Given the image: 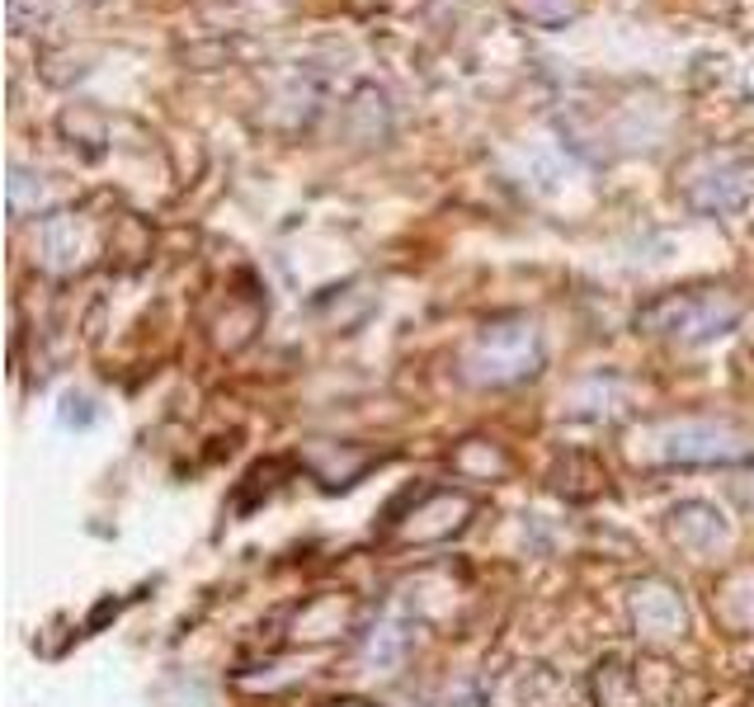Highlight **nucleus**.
I'll use <instances>...</instances> for the list:
<instances>
[{
	"instance_id": "nucleus-9",
	"label": "nucleus",
	"mask_w": 754,
	"mask_h": 707,
	"mask_svg": "<svg viewBox=\"0 0 754 707\" xmlns=\"http://www.w3.org/2000/svg\"><path fill=\"white\" fill-rule=\"evenodd\" d=\"M43 260L57 264V270H71V264L85 260V231L76 227V217H57V223L43 227Z\"/></svg>"
},
{
	"instance_id": "nucleus-2",
	"label": "nucleus",
	"mask_w": 754,
	"mask_h": 707,
	"mask_svg": "<svg viewBox=\"0 0 754 707\" xmlns=\"http://www.w3.org/2000/svg\"><path fill=\"white\" fill-rule=\"evenodd\" d=\"M741 297L717 293V288H694V293H670L655 297L651 307L637 311V326L651 330L660 340H679V344H702L717 340L741 321Z\"/></svg>"
},
{
	"instance_id": "nucleus-8",
	"label": "nucleus",
	"mask_w": 754,
	"mask_h": 707,
	"mask_svg": "<svg viewBox=\"0 0 754 707\" xmlns=\"http://www.w3.org/2000/svg\"><path fill=\"white\" fill-rule=\"evenodd\" d=\"M405 651H411V632H405L401 618H382L364 641V660L373 670H397Z\"/></svg>"
},
{
	"instance_id": "nucleus-12",
	"label": "nucleus",
	"mask_w": 754,
	"mask_h": 707,
	"mask_svg": "<svg viewBox=\"0 0 754 707\" xmlns=\"http://www.w3.org/2000/svg\"><path fill=\"white\" fill-rule=\"evenodd\" d=\"M61 406H67V411H61V420H67V424H90V420H94V411H90L85 397H67Z\"/></svg>"
},
{
	"instance_id": "nucleus-6",
	"label": "nucleus",
	"mask_w": 754,
	"mask_h": 707,
	"mask_svg": "<svg viewBox=\"0 0 754 707\" xmlns=\"http://www.w3.org/2000/svg\"><path fill=\"white\" fill-rule=\"evenodd\" d=\"M670 538L679 547H688V552H717V547L731 538V528H727V514L717 505L688 500V505H679L670 514Z\"/></svg>"
},
{
	"instance_id": "nucleus-13",
	"label": "nucleus",
	"mask_w": 754,
	"mask_h": 707,
	"mask_svg": "<svg viewBox=\"0 0 754 707\" xmlns=\"http://www.w3.org/2000/svg\"><path fill=\"white\" fill-rule=\"evenodd\" d=\"M335 707H364V703H335Z\"/></svg>"
},
{
	"instance_id": "nucleus-1",
	"label": "nucleus",
	"mask_w": 754,
	"mask_h": 707,
	"mask_svg": "<svg viewBox=\"0 0 754 707\" xmlns=\"http://www.w3.org/2000/svg\"><path fill=\"white\" fill-rule=\"evenodd\" d=\"M632 458L660 467H735L754 458V434L731 420H660L632 438Z\"/></svg>"
},
{
	"instance_id": "nucleus-5",
	"label": "nucleus",
	"mask_w": 754,
	"mask_h": 707,
	"mask_svg": "<svg viewBox=\"0 0 754 707\" xmlns=\"http://www.w3.org/2000/svg\"><path fill=\"white\" fill-rule=\"evenodd\" d=\"M471 514V500L462 491H430L415 500V510L397 524V538L401 543H444L453 538Z\"/></svg>"
},
{
	"instance_id": "nucleus-10",
	"label": "nucleus",
	"mask_w": 754,
	"mask_h": 707,
	"mask_svg": "<svg viewBox=\"0 0 754 707\" xmlns=\"http://www.w3.org/2000/svg\"><path fill=\"white\" fill-rule=\"evenodd\" d=\"M453 467L462 471L471 481H485V477H500V471H510V458L500 448H491L485 438H467V444L453 453Z\"/></svg>"
},
{
	"instance_id": "nucleus-3",
	"label": "nucleus",
	"mask_w": 754,
	"mask_h": 707,
	"mask_svg": "<svg viewBox=\"0 0 754 707\" xmlns=\"http://www.w3.org/2000/svg\"><path fill=\"white\" fill-rule=\"evenodd\" d=\"M542 368V344L528 321L485 326L462 354V377L477 387H514Z\"/></svg>"
},
{
	"instance_id": "nucleus-7",
	"label": "nucleus",
	"mask_w": 754,
	"mask_h": 707,
	"mask_svg": "<svg viewBox=\"0 0 754 707\" xmlns=\"http://www.w3.org/2000/svg\"><path fill=\"white\" fill-rule=\"evenodd\" d=\"M350 600H340V594H321V600H311L302 613H297V637H311V641H330L340 637L344 627H350Z\"/></svg>"
},
{
	"instance_id": "nucleus-4",
	"label": "nucleus",
	"mask_w": 754,
	"mask_h": 707,
	"mask_svg": "<svg viewBox=\"0 0 754 707\" xmlns=\"http://www.w3.org/2000/svg\"><path fill=\"white\" fill-rule=\"evenodd\" d=\"M632 623H637V637L651 641V647H665V641H679L684 627H688V613H684V600L670 580H641L632 585Z\"/></svg>"
},
{
	"instance_id": "nucleus-11",
	"label": "nucleus",
	"mask_w": 754,
	"mask_h": 707,
	"mask_svg": "<svg viewBox=\"0 0 754 707\" xmlns=\"http://www.w3.org/2000/svg\"><path fill=\"white\" fill-rule=\"evenodd\" d=\"M594 703H599V707H637V680H632V670L618 665V660L599 665V674H594Z\"/></svg>"
}]
</instances>
